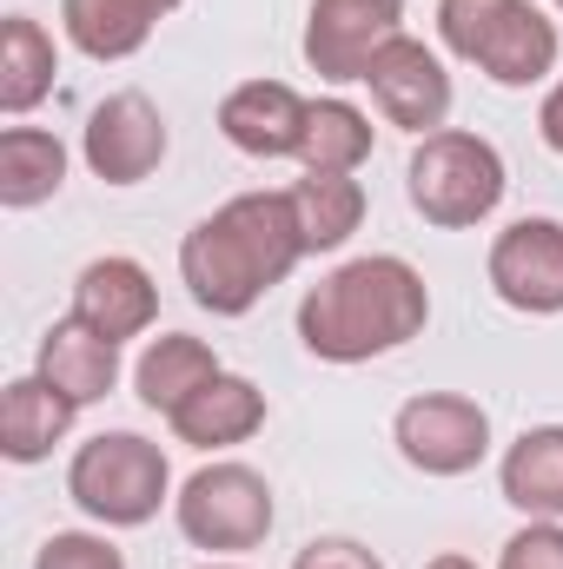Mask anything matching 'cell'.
I'll return each instance as SVG.
<instances>
[{"instance_id": "cell-1", "label": "cell", "mask_w": 563, "mask_h": 569, "mask_svg": "<svg viewBox=\"0 0 563 569\" xmlns=\"http://www.w3.org/2000/svg\"><path fill=\"white\" fill-rule=\"evenodd\" d=\"M431 325V284L398 252L345 259L298 298V345L318 365H372Z\"/></svg>"}, {"instance_id": "cell-2", "label": "cell", "mask_w": 563, "mask_h": 569, "mask_svg": "<svg viewBox=\"0 0 563 569\" xmlns=\"http://www.w3.org/2000/svg\"><path fill=\"white\" fill-rule=\"evenodd\" d=\"M298 259H305V232L292 192H239L179 239V279L192 305L213 318H246L273 284L292 279Z\"/></svg>"}, {"instance_id": "cell-3", "label": "cell", "mask_w": 563, "mask_h": 569, "mask_svg": "<svg viewBox=\"0 0 563 569\" xmlns=\"http://www.w3.org/2000/svg\"><path fill=\"white\" fill-rule=\"evenodd\" d=\"M437 40L491 87H537L557 73V20L531 0H437Z\"/></svg>"}, {"instance_id": "cell-4", "label": "cell", "mask_w": 563, "mask_h": 569, "mask_svg": "<svg viewBox=\"0 0 563 569\" xmlns=\"http://www.w3.org/2000/svg\"><path fill=\"white\" fill-rule=\"evenodd\" d=\"M504 152L484 140V133H464V127H444V133H424L412 146V166H405V199L424 226L437 232H471L484 226L497 206H504Z\"/></svg>"}, {"instance_id": "cell-5", "label": "cell", "mask_w": 563, "mask_h": 569, "mask_svg": "<svg viewBox=\"0 0 563 569\" xmlns=\"http://www.w3.org/2000/svg\"><path fill=\"white\" fill-rule=\"evenodd\" d=\"M67 497L107 530H140L159 517V503H172V463L140 430H100L73 450Z\"/></svg>"}, {"instance_id": "cell-6", "label": "cell", "mask_w": 563, "mask_h": 569, "mask_svg": "<svg viewBox=\"0 0 563 569\" xmlns=\"http://www.w3.org/2000/svg\"><path fill=\"white\" fill-rule=\"evenodd\" d=\"M172 523L192 550H213V557H239V550H259L279 523V503H273V483L253 470V463H206L179 483L172 497Z\"/></svg>"}, {"instance_id": "cell-7", "label": "cell", "mask_w": 563, "mask_h": 569, "mask_svg": "<svg viewBox=\"0 0 563 569\" xmlns=\"http://www.w3.org/2000/svg\"><path fill=\"white\" fill-rule=\"evenodd\" d=\"M392 443L424 477H471L491 457V411L464 391H418L398 405Z\"/></svg>"}, {"instance_id": "cell-8", "label": "cell", "mask_w": 563, "mask_h": 569, "mask_svg": "<svg viewBox=\"0 0 563 569\" xmlns=\"http://www.w3.org/2000/svg\"><path fill=\"white\" fill-rule=\"evenodd\" d=\"M365 87H372V107H378V120L385 127H398V133H444V120H451V73H444V60H437V47H424L412 33H398V40H385L378 53H372V67H365Z\"/></svg>"}, {"instance_id": "cell-9", "label": "cell", "mask_w": 563, "mask_h": 569, "mask_svg": "<svg viewBox=\"0 0 563 569\" xmlns=\"http://www.w3.org/2000/svg\"><path fill=\"white\" fill-rule=\"evenodd\" d=\"M398 20H405V0H312L305 40H298L305 47V67L318 80H332V87L365 80L372 53L405 33Z\"/></svg>"}, {"instance_id": "cell-10", "label": "cell", "mask_w": 563, "mask_h": 569, "mask_svg": "<svg viewBox=\"0 0 563 569\" xmlns=\"http://www.w3.org/2000/svg\"><path fill=\"white\" fill-rule=\"evenodd\" d=\"M491 291L524 311V318H557L563 311V219H511L491 239Z\"/></svg>"}, {"instance_id": "cell-11", "label": "cell", "mask_w": 563, "mask_h": 569, "mask_svg": "<svg viewBox=\"0 0 563 569\" xmlns=\"http://www.w3.org/2000/svg\"><path fill=\"white\" fill-rule=\"evenodd\" d=\"M166 113L146 100V93H107L93 113H87V133H80V152H87V166H93V179H107V186H140L152 179L159 166H166Z\"/></svg>"}, {"instance_id": "cell-12", "label": "cell", "mask_w": 563, "mask_h": 569, "mask_svg": "<svg viewBox=\"0 0 563 569\" xmlns=\"http://www.w3.org/2000/svg\"><path fill=\"white\" fill-rule=\"evenodd\" d=\"M73 318H87L93 331H107L113 345H127V338L152 331V318H159V284H152V272H146L140 259L107 252V259H93V266L73 279Z\"/></svg>"}, {"instance_id": "cell-13", "label": "cell", "mask_w": 563, "mask_h": 569, "mask_svg": "<svg viewBox=\"0 0 563 569\" xmlns=\"http://www.w3.org/2000/svg\"><path fill=\"white\" fill-rule=\"evenodd\" d=\"M305 113H312V100H298L285 80H246L219 100V133L246 159H298Z\"/></svg>"}, {"instance_id": "cell-14", "label": "cell", "mask_w": 563, "mask_h": 569, "mask_svg": "<svg viewBox=\"0 0 563 569\" xmlns=\"http://www.w3.org/2000/svg\"><path fill=\"white\" fill-rule=\"evenodd\" d=\"M60 398H73L80 411L87 405H100L113 385H120V345L107 338V331H93L87 318H53L47 325V338H40V365H33Z\"/></svg>"}, {"instance_id": "cell-15", "label": "cell", "mask_w": 563, "mask_h": 569, "mask_svg": "<svg viewBox=\"0 0 563 569\" xmlns=\"http://www.w3.org/2000/svg\"><path fill=\"white\" fill-rule=\"evenodd\" d=\"M166 425H172L179 443H192V450H233V443H246V437L266 430V391L253 378H239V371H219Z\"/></svg>"}, {"instance_id": "cell-16", "label": "cell", "mask_w": 563, "mask_h": 569, "mask_svg": "<svg viewBox=\"0 0 563 569\" xmlns=\"http://www.w3.org/2000/svg\"><path fill=\"white\" fill-rule=\"evenodd\" d=\"M497 490L531 523H563V425H531L497 463Z\"/></svg>"}, {"instance_id": "cell-17", "label": "cell", "mask_w": 563, "mask_h": 569, "mask_svg": "<svg viewBox=\"0 0 563 569\" xmlns=\"http://www.w3.org/2000/svg\"><path fill=\"white\" fill-rule=\"evenodd\" d=\"M73 418H80V405L60 398L40 371H33V378H13V385L0 391V450H7V463H40V457H53V443H67Z\"/></svg>"}, {"instance_id": "cell-18", "label": "cell", "mask_w": 563, "mask_h": 569, "mask_svg": "<svg viewBox=\"0 0 563 569\" xmlns=\"http://www.w3.org/2000/svg\"><path fill=\"white\" fill-rule=\"evenodd\" d=\"M226 365L213 358V345L206 338H192V331H166V338H152L140 351V365H134V385H140V405L146 411H159V418H172L199 385H213Z\"/></svg>"}, {"instance_id": "cell-19", "label": "cell", "mask_w": 563, "mask_h": 569, "mask_svg": "<svg viewBox=\"0 0 563 569\" xmlns=\"http://www.w3.org/2000/svg\"><path fill=\"white\" fill-rule=\"evenodd\" d=\"M53 73H60L53 33L33 13H7L0 20V113H13V120L33 113L53 93Z\"/></svg>"}, {"instance_id": "cell-20", "label": "cell", "mask_w": 563, "mask_h": 569, "mask_svg": "<svg viewBox=\"0 0 563 569\" xmlns=\"http://www.w3.org/2000/svg\"><path fill=\"white\" fill-rule=\"evenodd\" d=\"M67 186V146L47 127H7L0 133V206L33 212Z\"/></svg>"}, {"instance_id": "cell-21", "label": "cell", "mask_w": 563, "mask_h": 569, "mask_svg": "<svg viewBox=\"0 0 563 569\" xmlns=\"http://www.w3.org/2000/svg\"><path fill=\"white\" fill-rule=\"evenodd\" d=\"M285 192H292V212H298V232H305V259L338 252L365 226V186L352 172H305Z\"/></svg>"}, {"instance_id": "cell-22", "label": "cell", "mask_w": 563, "mask_h": 569, "mask_svg": "<svg viewBox=\"0 0 563 569\" xmlns=\"http://www.w3.org/2000/svg\"><path fill=\"white\" fill-rule=\"evenodd\" d=\"M152 0H60V27L87 60H134L152 40Z\"/></svg>"}, {"instance_id": "cell-23", "label": "cell", "mask_w": 563, "mask_h": 569, "mask_svg": "<svg viewBox=\"0 0 563 569\" xmlns=\"http://www.w3.org/2000/svg\"><path fill=\"white\" fill-rule=\"evenodd\" d=\"M378 146V127L365 107L352 100H312L305 113V146H298V166L305 172H358Z\"/></svg>"}, {"instance_id": "cell-24", "label": "cell", "mask_w": 563, "mask_h": 569, "mask_svg": "<svg viewBox=\"0 0 563 569\" xmlns=\"http://www.w3.org/2000/svg\"><path fill=\"white\" fill-rule=\"evenodd\" d=\"M33 569H127V557H120L107 537H93V530H53V537L40 543Z\"/></svg>"}, {"instance_id": "cell-25", "label": "cell", "mask_w": 563, "mask_h": 569, "mask_svg": "<svg viewBox=\"0 0 563 569\" xmlns=\"http://www.w3.org/2000/svg\"><path fill=\"white\" fill-rule=\"evenodd\" d=\"M497 569H563V523H524L497 550Z\"/></svg>"}, {"instance_id": "cell-26", "label": "cell", "mask_w": 563, "mask_h": 569, "mask_svg": "<svg viewBox=\"0 0 563 569\" xmlns=\"http://www.w3.org/2000/svg\"><path fill=\"white\" fill-rule=\"evenodd\" d=\"M292 569H385V557L365 550V543H352V537H312L292 557Z\"/></svg>"}, {"instance_id": "cell-27", "label": "cell", "mask_w": 563, "mask_h": 569, "mask_svg": "<svg viewBox=\"0 0 563 569\" xmlns=\"http://www.w3.org/2000/svg\"><path fill=\"white\" fill-rule=\"evenodd\" d=\"M537 133H544V146L563 159V80L544 93V107H537Z\"/></svg>"}, {"instance_id": "cell-28", "label": "cell", "mask_w": 563, "mask_h": 569, "mask_svg": "<svg viewBox=\"0 0 563 569\" xmlns=\"http://www.w3.org/2000/svg\"><path fill=\"white\" fill-rule=\"evenodd\" d=\"M424 569H477V563H471V557H457V550H444V557H431Z\"/></svg>"}, {"instance_id": "cell-29", "label": "cell", "mask_w": 563, "mask_h": 569, "mask_svg": "<svg viewBox=\"0 0 563 569\" xmlns=\"http://www.w3.org/2000/svg\"><path fill=\"white\" fill-rule=\"evenodd\" d=\"M152 7H159V13H172V7H179V0H152Z\"/></svg>"}, {"instance_id": "cell-30", "label": "cell", "mask_w": 563, "mask_h": 569, "mask_svg": "<svg viewBox=\"0 0 563 569\" xmlns=\"http://www.w3.org/2000/svg\"><path fill=\"white\" fill-rule=\"evenodd\" d=\"M199 569H239V563H199Z\"/></svg>"}, {"instance_id": "cell-31", "label": "cell", "mask_w": 563, "mask_h": 569, "mask_svg": "<svg viewBox=\"0 0 563 569\" xmlns=\"http://www.w3.org/2000/svg\"><path fill=\"white\" fill-rule=\"evenodd\" d=\"M557 7H563V0H557Z\"/></svg>"}]
</instances>
